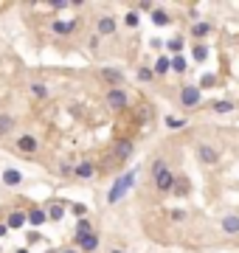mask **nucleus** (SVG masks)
I'll use <instances>...</instances> for the list:
<instances>
[{
  "instance_id": "obj_1",
  "label": "nucleus",
  "mask_w": 239,
  "mask_h": 253,
  "mask_svg": "<svg viewBox=\"0 0 239 253\" xmlns=\"http://www.w3.org/2000/svg\"><path fill=\"white\" fill-rule=\"evenodd\" d=\"M132 186H135V172H127L124 177H115L113 189H110V194H107V203H110V206L121 203V200H124V194L132 189Z\"/></svg>"
},
{
  "instance_id": "obj_2",
  "label": "nucleus",
  "mask_w": 239,
  "mask_h": 253,
  "mask_svg": "<svg viewBox=\"0 0 239 253\" xmlns=\"http://www.w3.org/2000/svg\"><path fill=\"white\" fill-rule=\"evenodd\" d=\"M152 180H155V189H158L160 194H169V191H174V186H177V174L166 166V169L152 174Z\"/></svg>"
},
{
  "instance_id": "obj_3",
  "label": "nucleus",
  "mask_w": 239,
  "mask_h": 253,
  "mask_svg": "<svg viewBox=\"0 0 239 253\" xmlns=\"http://www.w3.org/2000/svg\"><path fill=\"white\" fill-rule=\"evenodd\" d=\"M203 102V90H200V84H186L180 90V104L183 107H197V104Z\"/></svg>"
},
{
  "instance_id": "obj_4",
  "label": "nucleus",
  "mask_w": 239,
  "mask_h": 253,
  "mask_svg": "<svg viewBox=\"0 0 239 253\" xmlns=\"http://www.w3.org/2000/svg\"><path fill=\"white\" fill-rule=\"evenodd\" d=\"M107 104H110V110H127V104H130V99H127V90L124 87H110L107 90Z\"/></svg>"
},
{
  "instance_id": "obj_5",
  "label": "nucleus",
  "mask_w": 239,
  "mask_h": 253,
  "mask_svg": "<svg viewBox=\"0 0 239 253\" xmlns=\"http://www.w3.org/2000/svg\"><path fill=\"white\" fill-rule=\"evenodd\" d=\"M115 28H118V23H115V17H110V14H104V17L96 20V34H99V37L115 34Z\"/></svg>"
},
{
  "instance_id": "obj_6",
  "label": "nucleus",
  "mask_w": 239,
  "mask_h": 253,
  "mask_svg": "<svg viewBox=\"0 0 239 253\" xmlns=\"http://www.w3.org/2000/svg\"><path fill=\"white\" fill-rule=\"evenodd\" d=\"M197 158H200V163H205V166H214V163H219V152H217L214 147H208V144H200V147H197Z\"/></svg>"
},
{
  "instance_id": "obj_7",
  "label": "nucleus",
  "mask_w": 239,
  "mask_h": 253,
  "mask_svg": "<svg viewBox=\"0 0 239 253\" xmlns=\"http://www.w3.org/2000/svg\"><path fill=\"white\" fill-rule=\"evenodd\" d=\"M93 174H96L93 161H79L76 166H73V177H79V180H90Z\"/></svg>"
},
{
  "instance_id": "obj_8",
  "label": "nucleus",
  "mask_w": 239,
  "mask_h": 253,
  "mask_svg": "<svg viewBox=\"0 0 239 253\" xmlns=\"http://www.w3.org/2000/svg\"><path fill=\"white\" fill-rule=\"evenodd\" d=\"M0 177H3V186H9V189H17V186L23 183V172H20V169H12V166L3 169Z\"/></svg>"
},
{
  "instance_id": "obj_9",
  "label": "nucleus",
  "mask_w": 239,
  "mask_h": 253,
  "mask_svg": "<svg viewBox=\"0 0 239 253\" xmlns=\"http://www.w3.org/2000/svg\"><path fill=\"white\" fill-rule=\"evenodd\" d=\"M76 245H79L82 253H93L99 248V236L96 233H85V236H76Z\"/></svg>"
},
{
  "instance_id": "obj_10",
  "label": "nucleus",
  "mask_w": 239,
  "mask_h": 253,
  "mask_svg": "<svg viewBox=\"0 0 239 253\" xmlns=\"http://www.w3.org/2000/svg\"><path fill=\"white\" fill-rule=\"evenodd\" d=\"M37 147H40V144H37L34 135H20V138H17V149L23 152V155H34Z\"/></svg>"
},
{
  "instance_id": "obj_11",
  "label": "nucleus",
  "mask_w": 239,
  "mask_h": 253,
  "mask_svg": "<svg viewBox=\"0 0 239 253\" xmlns=\"http://www.w3.org/2000/svg\"><path fill=\"white\" fill-rule=\"evenodd\" d=\"M132 149H135V147H132V141L121 138L118 144H115V158H118V161H127V158H132Z\"/></svg>"
},
{
  "instance_id": "obj_12",
  "label": "nucleus",
  "mask_w": 239,
  "mask_h": 253,
  "mask_svg": "<svg viewBox=\"0 0 239 253\" xmlns=\"http://www.w3.org/2000/svg\"><path fill=\"white\" fill-rule=\"evenodd\" d=\"M25 222H28V214H25V211H12V214H9V219H6V228L17 231V228H23Z\"/></svg>"
},
{
  "instance_id": "obj_13",
  "label": "nucleus",
  "mask_w": 239,
  "mask_h": 253,
  "mask_svg": "<svg viewBox=\"0 0 239 253\" xmlns=\"http://www.w3.org/2000/svg\"><path fill=\"white\" fill-rule=\"evenodd\" d=\"M76 25H79V20H54V23H51V28H54V34H62V37H65V34H70Z\"/></svg>"
},
{
  "instance_id": "obj_14",
  "label": "nucleus",
  "mask_w": 239,
  "mask_h": 253,
  "mask_svg": "<svg viewBox=\"0 0 239 253\" xmlns=\"http://www.w3.org/2000/svg\"><path fill=\"white\" fill-rule=\"evenodd\" d=\"M65 206H68V200H57V203H51V206H48V219L59 222V219L65 217Z\"/></svg>"
},
{
  "instance_id": "obj_15",
  "label": "nucleus",
  "mask_w": 239,
  "mask_h": 253,
  "mask_svg": "<svg viewBox=\"0 0 239 253\" xmlns=\"http://www.w3.org/2000/svg\"><path fill=\"white\" fill-rule=\"evenodd\" d=\"M219 225H222V231H225V233H231V236H234V233H239V214H228V217H222V222H219Z\"/></svg>"
},
{
  "instance_id": "obj_16",
  "label": "nucleus",
  "mask_w": 239,
  "mask_h": 253,
  "mask_svg": "<svg viewBox=\"0 0 239 253\" xmlns=\"http://www.w3.org/2000/svg\"><path fill=\"white\" fill-rule=\"evenodd\" d=\"M102 79H107L113 87H121V82H124V73L121 70H115V68H104L102 70Z\"/></svg>"
},
{
  "instance_id": "obj_17",
  "label": "nucleus",
  "mask_w": 239,
  "mask_h": 253,
  "mask_svg": "<svg viewBox=\"0 0 239 253\" xmlns=\"http://www.w3.org/2000/svg\"><path fill=\"white\" fill-rule=\"evenodd\" d=\"M211 31H214V25L205 23V20H200V23L192 25V37H194V40H203V37H208Z\"/></svg>"
},
{
  "instance_id": "obj_18",
  "label": "nucleus",
  "mask_w": 239,
  "mask_h": 253,
  "mask_svg": "<svg viewBox=\"0 0 239 253\" xmlns=\"http://www.w3.org/2000/svg\"><path fill=\"white\" fill-rule=\"evenodd\" d=\"M14 124H17V121H14V115L0 113V138H3V135H9V132L14 129Z\"/></svg>"
},
{
  "instance_id": "obj_19",
  "label": "nucleus",
  "mask_w": 239,
  "mask_h": 253,
  "mask_svg": "<svg viewBox=\"0 0 239 253\" xmlns=\"http://www.w3.org/2000/svg\"><path fill=\"white\" fill-rule=\"evenodd\" d=\"M45 219H48V211H43V208H31V211H28V222H31L34 228H40Z\"/></svg>"
},
{
  "instance_id": "obj_20",
  "label": "nucleus",
  "mask_w": 239,
  "mask_h": 253,
  "mask_svg": "<svg viewBox=\"0 0 239 253\" xmlns=\"http://www.w3.org/2000/svg\"><path fill=\"white\" fill-rule=\"evenodd\" d=\"M152 23L163 28V25H169V23H172V17H169L166 12H163V9H155V12H152Z\"/></svg>"
},
{
  "instance_id": "obj_21",
  "label": "nucleus",
  "mask_w": 239,
  "mask_h": 253,
  "mask_svg": "<svg viewBox=\"0 0 239 253\" xmlns=\"http://www.w3.org/2000/svg\"><path fill=\"white\" fill-rule=\"evenodd\" d=\"M85 233H93V222L87 217L76 219V236H85Z\"/></svg>"
},
{
  "instance_id": "obj_22",
  "label": "nucleus",
  "mask_w": 239,
  "mask_h": 253,
  "mask_svg": "<svg viewBox=\"0 0 239 253\" xmlns=\"http://www.w3.org/2000/svg\"><path fill=\"white\" fill-rule=\"evenodd\" d=\"M172 70H174V73H186V70H189L186 57H172Z\"/></svg>"
},
{
  "instance_id": "obj_23",
  "label": "nucleus",
  "mask_w": 239,
  "mask_h": 253,
  "mask_svg": "<svg viewBox=\"0 0 239 253\" xmlns=\"http://www.w3.org/2000/svg\"><path fill=\"white\" fill-rule=\"evenodd\" d=\"M166 45H169V54H172V57H180V51H183V45H186V42H183L180 37H174V40H169Z\"/></svg>"
},
{
  "instance_id": "obj_24",
  "label": "nucleus",
  "mask_w": 239,
  "mask_h": 253,
  "mask_svg": "<svg viewBox=\"0 0 239 253\" xmlns=\"http://www.w3.org/2000/svg\"><path fill=\"white\" fill-rule=\"evenodd\" d=\"M152 70H155V73H166V70H172V57H160Z\"/></svg>"
},
{
  "instance_id": "obj_25",
  "label": "nucleus",
  "mask_w": 239,
  "mask_h": 253,
  "mask_svg": "<svg viewBox=\"0 0 239 253\" xmlns=\"http://www.w3.org/2000/svg\"><path fill=\"white\" fill-rule=\"evenodd\" d=\"M28 90H31V96H34V99H45V96H48V87L43 84V82H34Z\"/></svg>"
},
{
  "instance_id": "obj_26",
  "label": "nucleus",
  "mask_w": 239,
  "mask_h": 253,
  "mask_svg": "<svg viewBox=\"0 0 239 253\" xmlns=\"http://www.w3.org/2000/svg\"><path fill=\"white\" fill-rule=\"evenodd\" d=\"M211 110H214V113H231V110H237V107H234V104L231 102H211Z\"/></svg>"
},
{
  "instance_id": "obj_27",
  "label": "nucleus",
  "mask_w": 239,
  "mask_h": 253,
  "mask_svg": "<svg viewBox=\"0 0 239 253\" xmlns=\"http://www.w3.org/2000/svg\"><path fill=\"white\" fill-rule=\"evenodd\" d=\"M192 57L197 59V62H205V59H208V48H205V45H194L192 48Z\"/></svg>"
},
{
  "instance_id": "obj_28",
  "label": "nucleus",
  "mask_w": 239,
  "mask_h": 253,
  "mask_svg": "<svg viewBox=\"0 0 239 253\" xmlns=\"http://www.w3.org/2000/svg\"><path fill=\"white\" fill-rule=\"evenodd\" d=\"M138 23H141L138 12H127L124 14V25H127V28H138Z\"/></svg>"
},
{
  "instance_id": "obj_29",
  "label": "nucleus",
  "mask_w": 239,
  "mask_h": 253,
  "mask_svg": "<svg viewBox=\"0 0 239 253\" xmlns=\"http://www.w3.org/2000/svg\"><path fill=\"white\" fill-rule=\"evenodd\" d=\"M70 211H73V217H76V219H85V217H87V206H82V203H73V206H70Z\"/></svg>"
},
{
  "instance_id": "obj_30",
  "label": "nucleus",
  "mask_w": 239,
  "mask_h": 253,
  "mask_svg": "<svg viewBox=\"0 0 239 253\" xmlns=\"http://www.w3.org/2000/svg\"><path fill=\"white\" fill-rule=\"evenodd\" d=\"M186 191H189V183H186V177H183V174H177V186H174V194H186Z\"/></svg>"
},
{
  "instance_id": "obj_31",
  "label": "nucleus",
  "mask_w": 239,
  "mask_h": 253,
  "mask_svg": "<svg viewBox=\"0 0 239 253\" xmlns=\"http://www.w3.org/2000/svg\"><path fill=\"white\" fill-rule=\"evenodd\" d=\"M152 76H155V70H152V68H138V79H141V82H149Z\"/></svg>"
},
{
  "instance_id": "obj_32",
  "label": "nucleus",
  "mask_w": 239,
  "mask_h": 253,
  "mask_svg": "<svg viewBox=\"0 0 239 253\" xmlns=\"http://www.w3.org/2000/svg\"><path fill=\"white\" fill-rule=\"evenodd\" d=\"M211 84H217V76L214 73H205L203 79H200V90H203V87H211Z\"/></svg>"
},
{
  "instance_id": "obj_33",
  "label": "nucleus",
  "mask_w": 239,
  "mask_h": 253,
  "mask_svg": "<svg viewBox=\"0 0 239 253\" xmlns=\"http://www.w3.org/2000/svg\"><path fill=\"white\" fill-rule=\"evenodd\" d=\"M166 126H169V129H180V126H186V121H183V118H166Z\"/></svg>"
},
{
  "instance_id": "obj_34",
  "label": "nucleus",
  "mask_w": 239,
  "mask_h": 253,
  "mask_svg": "<svg viewBox=\"0 0 239 253\" xmlns=\"http://www.w3.org/2000/svg\"><path fill=\"white\" fill-rule=\"evenodd\" d=\"M138 9H141V12H155V3H149V0H141V3H138Z\"/></svg>"
},
{
  "instance_id": "obj_35",
  "label": "nucleus",
  "mask_w": 239,
  "mask_h": 253,
  "mask_svg": "<svg viewBox=\"0 0 239 253\" xmlns=\"http://www.w3.org/2000/svg\"><path fill=\"white\" fill-rule=\"evenodd\" d=\"M169 217H172V219H186V211H172Z\"/></svg>"
},
{
  "instance_id": "obj_36",
  "label": "nucleus",
  "mask_w": 239,
  "mask_h": 253,
  "mask_svg": "<svg viewBox=\"0 0 239 253\" xmlns=\"http://www.w3.org/2000/svg\"><path fill=\"white\" fill-rule=\"evenodd\" d=\"M87 45H90V48H96V45H99V34H93L90 40H87Z\"/></svg>"
},
{
  "instance_id": "obj_37",
  "label": "nucleus",
  "mask_w": 239,
  "mask_h": 253,
  "mask_svg": "<svg viewBox=\"0 0 239 253\" xmlns=\"http://www.w3.org/2000/svg\"><path fill=\"white\" fill-rule=\"evenodd\" d=\"M62 253H82V251H76V248H65Z\"/></svg>"
},
{
  "instance_id": "obj_38",
  "label": "nucleus",
  "mask_w": 239,
  "mask_h": 253,
  "mask_svg": "<svg viewBox=\"0 0 239 253\" xmlns=\"http://www.w3.org/2000/svg\"><path fill=\"white\" fill-rule=\"evenodd\" d=\"M6 231H9L6 225H0V236H6Z\"/></svg>"
},
{
  "instance_id": "obj_39",
  "label": "nucleus",
  "mask_w": 239,
  "mask_h": 253,
  "mask_svg": "<svg viewBox=\"0 0 239 253\" xmlns=\"http://www.w3.org/2000/svg\"><path fill=\"white\" fill-rule=\"evenodd\" d=\"M14 253H28V251H25V248H20V251H14Z\"/></svg>"
},
{
  "instance_id": "obj_40",
  "label": "nucleus",
  "mask_w": 239,
  "mask_h": 253,
  "mask_svg": "<svg viewBox=\"0 0 239 253\" xmlns=\"http://www.w3.org/2000/svg\"><path fill=\"white\" fill-rule=\"evenodd\" d=\"M237 45H239V37H237Z\"/></svg>"
}]
</instances>
